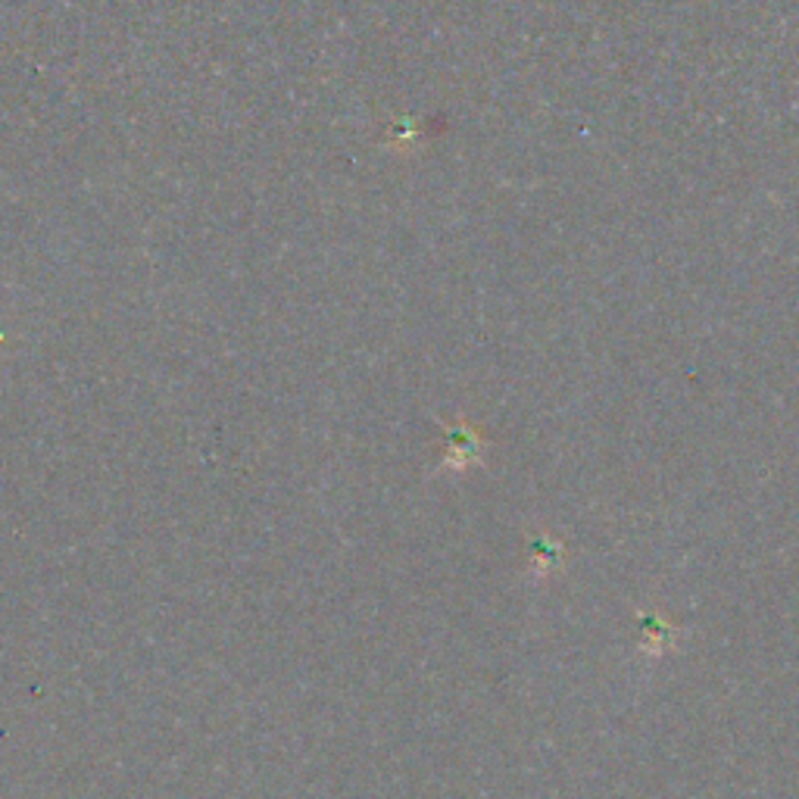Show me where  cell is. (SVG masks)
I'll return each instance as SVG.
<instances>
[{"instance_id":"cell-2","label":"cell","mask_w":799,"mask_h":799,"mask_svg":"<svg viewBox=\"0 0 799 799\" xmlns=\"http://www.w3.org/2000/svg\"><path fill=\"white\" fill-rule=\"evenodd\" d=\"M677 647V628L659 613H640V653L662 659Z\"/></svg>"},{"instance_id":"cell-1","label":"cell","mask_w":799,"mask_h":799,"mask_svg":"<svg viewBox=\"0 0 799 799\" xmlns=\"http://www.w3.org/2000/svg\"><path fill=\"white\" fill-rule=\"evenodd\" d=\"M444 434H447V453H444V463L437 466V471H469L481 466L488 444L471 422H466L463 415L453 425L444 422Z\"/></svg>"},{"instance_id":"cell-3","label":"cell","mask_w":799,"mask_h":799,"mask_svg":"<svg viewBox=\"0 0 799 799\" xmlns=\"http://www.w3.org/2000/svg\"><path fill=\"white\" fill-rule=\"evenodd\" d=\"M528 569L534 578H550L566 566V544H559L553 534H532L528 537Z\"/></svg>"}]
</instances>
